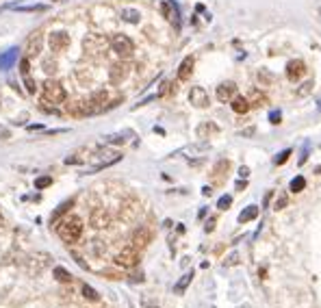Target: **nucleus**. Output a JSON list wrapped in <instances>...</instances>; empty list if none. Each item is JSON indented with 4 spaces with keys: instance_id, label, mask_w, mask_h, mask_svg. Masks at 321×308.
I'll list each match as a JSON object with an SVG mask.
<instances>
[{
    "instance_id": "obj_1",
    "label": "nucleus",
    "mask_w": 321,
    "mask_h": 308,
    "mask_svg": "<svg viewBox=\"0 0 321 308\" xmlns=\"http://www.w3.org/2000/svg\"><path fill=\"white\" fill-rule=\"evenodd\" d=\"M57 234L61 237V241L76 243L80 239V234H82V219L76 215L63 217V219L59 222V226H57Z\"/></svg>"
},
{
    "instance_id": "obj_2",
    "label": "nucleus",
    "mask_w": 321,
    "mask_h": 308,
    "mask_svg": "<svg viewBox=\"0 0 321 308\" xmlns=\"http://www.w3.org/2000/svg\"><path fill=\"white\" fill-rule=\"evenodd\" d=\"M66 98H68V94L61 83H57V80H46L44 83V102L54 106V104H63Z\"/></svg>"
},
{
    "instance_id": "obj_3",
    "label": "nucleus",
    "mask_w": 321,
    "mask_h": 308,
    "mask_svg": "<svg viewBox=\"0 0 321 308\" xmlns=\"http://www.w3.org/2000/svg\"><path fill=\"white\" fill-rule=\"evenodd\" d=\"M111 50L117 54V57L128 59L133 54L135 46H133L131 37H126V35H122V33H117V35H113V37H111Z\"/></svg>"
},
{
    "instance_id": "obj_4",
    "label": "nucleus",
    "mask_w": 321,
    "mask_h": 308,
    "mask_svg": "<svg viewBox=\"0 0 321 308\" xmlns=\"http://www.w3.org/2000/svg\"><path fill=\"white\" fill-rule=\"evenodd\" d=\"M115 262L120 267H126V269H131V267H135L137 262H139V250L137 248H133V246H128V248H124L120 254L115 256Z\"/></svg>"
},
{
    "instance_id": "obj_5",
    "label": "nucleus",
    "mask_w": 321,
    "mask_h": 308,
    "mask_svg": "<svg viewBox=\"0 0 321 308\" xmlns=\"http://www.w3.org/2000/svg\"><path fill=\"white\" fill-rule=\"evenodd\" d=\"M161 11L165 15V20H167L174 29H180V11H178V5L174 3V0H165V3H161Z\"/></svg>"
},
{
    "instance_id": "obj_6",
    "label": "nucleus",
    "mask_w": 321,
    "mask_h": 308,
    "mask_svg": "<svg viewBox=\"0 0 321 308\" xmlns=\"http://www.w3.org/2000/svg\"><path fill=\"white\" fill-rule=\"evenodd\" d=\"M44 48V33L41 31H35L29 39H26V59L31 57H37Z\"/></svg>"
},
{
    "instance_id": "obj_7",
    "label": "nucleus",
    "mask_w": 321,
    "mask_h": 308,
    "mask_svg": "<svg viewBox=\"0 0 321 308\" xmlns=\"http://www.w3.org/2000/svg\"><path fill=\"white\" fill-rule=\"evenodd\" d=\"M89 224L94 226L96 230H102V228H106V226L111 224V213H109L106 208H96V211H91Z\"/></svg>"
},
{
    "instance_id": "obj_8",
    "label": "nucleus",
    "mask_w": 321,
    "mask_h": 308,
    "mask_svg": "<svg viewBox=\"0 0 321 308\" xmlns=\"http://www.w3.org/2000/svg\"><path fill=\"white\" fill-rule=\"evenodd\" d=\"M48 43H50V48L54 52H63V50L70 46V35L66 31H54V33H50Z\"/></svg>"
},
{
    "instance_id": "obj_9",
    "label": "nucleus",
    "mask_w": 321,
    "mask_h": 308,
    "mask_svg": "<svg viewBox=\"0 0 321 308\" xmlns=\"http://www.w3.org/2000/svg\"><path fill=\"white\" fill-rule=\"evenodd\" d=\"M217 100L219 102H232L234 98H237V85L234 83H222V85H217Z\"/></svg>"
},
{
    "instance_id": "obj_10",
    "label": "nucleus",
    "mask_w": 321,
    "mask_h": 308,
    "mask_svg": "<svg viewBox=\"0 0 321 308\" xmlns=\"http://www.w3.org/2000/svg\"><path fill=\"white\" fill-rule=\"evenodd\" d=\"M189 102L198 106V108H206L208 106V94H206V89L204 87H194L189 92Z\"/></svg>"
},
{
    "instance_id": "obj_11",
    "label": "nucleus",
    "mask_w": 321,
    "mask_h": 308,
    "mask_svg": "<svg viewBox=\"0 0 321 308\" xmlns=\"http://www.w3.org/2000/svg\"><path fill=\"white\" fill-rule=\"evenodd\" d=\"M304 72H306V63L302 59L289 61V65H287V78L289 80H299L302 76H304Z\"/></svg>"
},
{
    "instance_id": "obj_12",
    "label": "nucleus",
    "mask_w": 321,
    "mask_h": 308,
    "mask_svg": "<svg viewBox=\"0 0 321 308\" xmlns=\"http://www.w3.org/2000/svg\"><path fill=\"white\" fill-rule=\"evenodd\" d=\"M131 74V65L128 63H115V65L111 68V83H122V80Z\"/></svg>"
},
{
    "instance_id": "obj_13",
    "label": "nucleus",
    "mask_w": 321,
    "mask_h": 308,
    "mask_svg": "<svg viewBox=\"0 0 321 308\" xmlns=\"http://www.w3.org/2000/svg\"><path fill=\"white\" fill-rule=\"evenodd\" d=\"M148 243H150V230H148V228H139V230H135V234H133V243H131L133 248L143 250L145 246H148Z\"/></svg>"
},
{
    "instance_id": "obj_14",
    "label": "nucleus",
    "mask_w": 321,
    "mask_h": 308,
    "mask_svg": "<svg viewBox=\"0 0 321 308\" xmlns=\"http://www.w3.org/2000/svg\"><path fill=\"white\" fill-rule=\"evenodd\" d=\"M104 46H106V39L102 37V35H89V37L85 39V50H89V52L104 50Z\"/></svg>"
},
{
    "instance_id": "obj_15",
    "label": "nucleus",
    "mask_w": 321,
    "mask_h": 308,
    "mask_svg": "<svg viewBox=\"0 0 321 308\" xmlns=\"http://www.w3.org/2000/svg\"><path fill=\"white\" fill-rule=\"evenodd\" d=\"M194 63H196L194 57H185V59H182V63L178 65V80L191 78V74H194Z\"/></svg>"
},
{
    "instance_id": "obj_16",
    "label": "nucleus",
    "mask_w": 321,
    "mask_h": 308,
    "mask_svg": "<svg viewBox=\"0 0 321 308\" xmlns=\"http://www.w3.org/2000/svg\"><path fill=\"white\" fill-rule=\"evenodd\" d=\"M68 113L74 115V117H85V115H89L87 102H85V100H74V102H70V104H68Z\"/></svg>"
},
{
    "instance_id": "obj_17",
    "label": "nucleus",
    "mask_w": 321,
    "mask_h": 308,
    "mask_svg": "<svg viewBox=\"0 0 321 308\" xmlns=\"http://www.w3.org/2000/svg\"><path fill=\"white\" fill-rule=\"evenodd\" d=\"M230 104H232V111H234V113H247V111H250V106H252L250 100H247V98H243V96H237Z\"/></svg>"
},
{
    "instance_id": "obj_18",
    "label": "nucleus",
    "mask_w": 321,
    "mask_h": 308,
    "mask_svg": "<svg viewBox=\"0 0 321 308\" xmlns=\"http://www.w3.org/2000/svg\"><path fill=\"white\" fill-rule=\"evenodd\" d=\"M247 100H250L252 106H265L269 100H267V96H265L263 92H259V89H252L250 96H247Z\"/></svg>"
},
{
    "instance_id": "obj_19",
    "label": "nucleus",
    "mask_w": 321,
    "mask_h": 308,
    "mask_svg": "<svg viewBox=\"0 0 321 308\" xmlns=\"http://www.w3.org/2000/svg\"><path fill=\"white\" fill-rule=\"evenodd\" d=\"M15 57H17V48H11L9 52L0 54V70H9V68H11L13 61H15Z\"/></svg>"
},
{
    "instance_id": "obj_20",
    "label": "nucleus",
    "mask_w": 321,
    "mask_h": 308,
    "mask_svg": "<svg viewBox=\"0 0 321 308\" xmlns=\"http://www.w3.org/2000/svg\"><path fill=\"white\" fill-rule=\"evenodd\" d=\"M259 217V206H245L243 208V213L239 215V224H247V222H252V219H256Z\"/></svg>"
},
{
    "instance_id": "obj_21",
    "label": "nucleus",
    "mask_w": 321,
    "mask_h": 308,
    "mask_svg": "<svg viewBox=\"0 0 321 308\" xmlns=\"http://www.w3.org/2000/svg\"><path fill=\"white\" fill-rule=\"evenodd\" d=\"M191 280H194V271H189V274H187L185 278H180V280H178L176 287H174V293H178V295H180V293L191 284Z\"/></svg>"
},
{
    "instance_id": "obj_22",
    "label": "nucleus",
    "mask_w": 321,
    "mask_h": 308,
    "mask_svg": "<svg viewBox=\"0 0 321 308\" xmlns=\"http://www.w3.org/2000/svg\"><path fill=\"white\" fill-rule=\"evenodd\" d=\"M122 20L131 22V24H137V22L141 20V13L137 11V9H124V11H122Z\"/></svg>"
},
{
    "instance_id": "obj_23",
    "label": "nucleus",
    "mask_w": 321,
    "mask_h": 308,
    "mask_svg": "<svg viewBox=\"0 0 321 308\" xmlns=\"http://www.w3.org/2000/svg\"><path fill=\"white\" fill-rule=\"evenodd\" d=\"M304 187H306V180H304V176H295L291 180V185H289V189L293 193H299V191H304Z\"/></svg>"
},
{
    "instance_id": "obj_24",
    "label": "nucleus",
    "mask_w": 321,
    "mask_h": 308,
    "mask_svg": "<svg viewBox=\"0 0 321 308\" xmlns=\"http://www.w3.org/2000/svg\"><path fill=\"white\" fill-rule=\"evenodd\" d=\"M219 133V126H215V124H202V126H198V135L200 137H204V135H217Z\"/></svg>"
},
{
    "instance_id": "obj_25",
    "label": "nucleus",
    "mask_w": 321,
    "mask_h": 308,
    "mask_svg": "<svg viewBox=\"0 0 321 308\" xmlns=\"http://www.w3.org/2000/svg\"><path fill=\"white\" fill-rule=\"evenodd\" d=\"M54 278H57L59 282H72V274L63 267H54Z\"/></svg>"
},
{
    "instance_id": "obj_26",
    "label": "nucleus",
    "mask_w": 321,
    "mask_h": 308,
    "mask_svg": "<svg viewBox=\"0 0 321 308\" xmlns=\"http://www.w3.org/2000/svg\"><path fill=\"white\" fill-rule=\"evenodd\" d=\"M174 92H176V83H172V80H163L161 89H159V96H169Z\"/></svg>"
},
{
    "instance_id": "obj_27",
    "label": "nucleus",
    "mask_w": 321,
    "mask_h": 308,
    "mask_svg": "<svg viewBox=\"0 0 321 308\" xmlns=\"http://www.w3.org/2000/svg\"><path fill=\"white\" fill-rule=\"evenodd\" d=\"M82 295H85L87 300H91V302H98V300H100V295H98L91 287H87V284H82Z\"/></svg>"
},
{
    "instance_id": "obj_28",
    "label": "nucleus",
    "mask_w": 321,
    "mask_h": 308,
    "mask_svg": "<svg viewBox=\"0 0 321 308\" xmlns=\"http://www.w3.org/2000/svg\"><path fill=\"white\" fill-rule=\"evenodd\" d=\"M70 206H72V200H70V202H63V204H61V206L57 208V211H54V213H52V222H57V219H59V217H61L63 213H66V211H68V208H70Z\"/></svg>"
},
{
    "instance_id": "obj_29",
    "label": "nucleus",
    "mask_w": 321,
    "mask_h": 308,
    "mask_svg": "<svg viewBox=\"0 0 321 308\" xmlns=\"http://www.w3.org/2000/svg\"><path fill=\"white\" fill-rule=\"evenodd\" d=\"M52 185V178L50 176H41L35 180V189H46V187H50Z\"/></svg>"
},
{
    "instance_id": "obj_30",
    "label": "nucleus",
    "mask_w": 321,
    "mask_h": 308,
    "mask_svg": "<svg viewBox=\"0 0 321 308\" xmlns=\"http://www.w3.org/2000/svg\"><path fill=\"white\" fill-rule=\"evenodd\" d=\"M289 157H291V150H282L280 154L276 159H273V163H276V165H284V163L289 161Z\"/></svg>"
},
{
    "instance_id": "obj_31",
    "label": "nucleus",
    "mask_w": 321,
    "mask_h": 308,
    "mask_svg": "<svg viewBox=\"0 0 321 308\" xmlns=\"http://www.w3.org/2000/svg\"><path fill=\"white\" fill-rule=\"evenodd\" d=\"M24 85H26V92L35 94V80L31 78V74H24Z\"/></svg>"
},
{
    "instance_id": "obj_32",
    "label": "nucleus",
    "mask_w": 321,
    "mask_h": 308,
    "mask_svg": "<svg viewBox=\"0 0 321 308\" xmlns=\"http://www.w3.org/2000/svg\"><path fill=\"white\" fill-rule=\"evenodd\" d=\"M230 202H232V197H230V195H222V197H219V202H217V206L222 208V211H226V208L230 206Z\"/></svg>"
},
{
    "instance_id": "obj_33",
    "label": "nucleus",
    "mask_w": 321,
    "mask_h": 308,
    "mask_svg": "<svg viewBox=\"0 0 321 308\" xmlns=\"http://www.w3.org/2000/svg\"><path fill=\"white\" fill-rule=\"evenodd\" d=\"M17 11H46V5H33V7H17Z\"/></svg>"
},
{
    "instance_id": "obj_34",
    "label": "nucleus",
    "mask_w": 321,
    "mask_h": 308,
    "mask_svg": "<svg viewBox=\"0 0 321 308\" xmlns=\"http://www.w3.org/2000/svg\"><path fill=\"white\" fill-rule=\"evenodd\" d=\"M44 70H46V74H54V72H57V63H54V61H44Z\"/></svg>"
},
{
    "instance_id": "obj_35",
    "label": "nucleus",
    "mask_w": 321,
    "mask_h": 308,
    "mask_svg": "<svg viewBox=\"0 0 321 308\" xmlns=\"http://www.w3.org/2000/svg\"><path fill=\"white\" fill-rule=\"evenodd\" d=\"M0 139H9V130L3 128V126H0Z\"/></svg>"
},
{
    "instance_id": "obj_36",
    "label": "nucleus",
    "mask_w": 321,
    "mask_h": 308,
    "mask_svg": "<svg viewBox=\"0 0 321 308\" xmlns=\"http://www.w3.org/2000/svg\"><path fill=\"white\" fill-rule=\"evenodd\" d=\"M247 174H250V169H247V167H239V176L241 178H247Z\"/></svg>"
},
{
    "instance_id": "obj_37",
    "label": "nucleus",
    "mask_w": 321,
    "mask_h": 308,
    "mask_svg": "<svg viewBox=\"0 0 321 308\" xmlns=\"http://www.w3.org/2000/svg\"><path fill=\"white\" fill-rule=\"evenodd\" d=\"M271 122H273V124H280V113H273V115H271Z\"/></svg>"
},
{
    "instance_id": "obj_38",
    "label": "nucleus",
    "mask_w": 321,
    "mask_h": 308,
    "mask_svg": "<svg viewBox=\"0 0 321 308\" xmlns=\"http://www.w3.org/2000/svg\"><path fill=\"white\" fill-rule=\"evenodd\" d=\"M284 204H287V197H280V200H278V206H276V208H282Z\"/></svg>"
},
{
    "instance_id": "obj_39",
    "label": "nucleus",
    "mask_w": 321,
    "mask_h": 308,
    "mask_svg": "<svg viewBox=\"0 0 321 308\" xmlns=\"http://www.w3.org/2000/svg\"><path fill=\"white\" fill-rule=\"evenodd\" d=\"M0 226H3V215H0Z\"/></svg>"
}]
</instances>
